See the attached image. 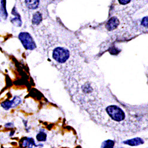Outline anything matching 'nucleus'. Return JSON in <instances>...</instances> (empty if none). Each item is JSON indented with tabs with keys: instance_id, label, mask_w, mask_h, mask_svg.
Instances as JSON below:
<instances>
[{
	"instance_id": "f3484780",
	"label": "nucleus",
	"mask_w": 148,
	"mask_h": 148,
	"mask_svg": "<svg viewBox=\"0 0 148 148\" xmlns=\"http://www.w3.org/2000/svg\"><path fill=\"white\" fill-rule=\"evenodd\" d=\"M120 148H123V147H120Z\"/></svg>"
},
{
	"instance_id": "0eeeda50",
	"label": "nucleus",
	"mask_w": 148,
	"mask_h": 148,
	"mask_svg": "<svg viewBox=\"0 0 148 148\" xmlns=\"http://www.w3.org/2000/svg\"><path fill=\"white\" fill-rule=\"evenodd\" d=\"M120 25V21L119 18L114 16L111 18L106 24V29L109 32H113L116 30Z\"/></svg>"
},
{
	"instance_id": "39448f33",
	"label": "nucleus",
	"mask_w": 148,
	"mask_h": 148,
	"mask_svg": "<svg viewBox=\"0 0 148 148\" xmlns=\"http://www.w3.org/2000/svg\"><path fill=\"white\" fill-rule=\"evenodd\" d=\"M20 146L21 148H42L43 147V144H36L34 139L30 137L22 138L20 142Z\"/></svg>"
},
{
	"instance_id": "f03ea898",
	"label": "nucleus",
	"mask_w": 148,
	"mask_h": 148,
	"mask_svg": "<svg viewBox=\"0 0 148 148\" xmlns=\"http://www.w3.org/2000/svg\"><path fill=\"white\" fill-rule=\"evenodd\" d=\"M110 118L114 121L121 122L126 119V114L124 111L117 105L108 106L106 109Z\"/></svg>"
},
{
	"instance_id": "20e7f679",
	"label": "nucleus",
	"mask_w": 148,
	"mask_h": 148,
	"mask_svg": "<svg viewBox=\"0 0 148 148\" xmlns=\"http://www.w3.org/2000/svg\"><path fill=\"white\" fill-rule=\"evenodd\" d=\"M22 102V99L20 97L15 95L11 100H6L1 103V108L5 110L9 111L12 108H14L18 106Z\"/></svg>"
},
{
	"instance_id": "423d86ee",
	"label": "nucleus",
	"mask_w": 148,
	"mask_h": 148,
	"mask_svg": "<svg viewBox=\"0 0 148 148\" xmlns=\"http://www.w3.org/2000/svg\"><path fill=\"white\" fill-rule=\"evenodd\" d=\"M11 14L14 17L10 18V21L11 23L13 24L14 26H16L17 27H21L23 24V21L21 20V16L17 10L16 7H14L13 9H12Z\"/></svg>"
},
{
	"instance_id": "dca6fc26",
	"label": "nucleus",
	"mask_w": 148,
	"mask_h": 148,
	"mask_svg": "<svg viewBox=\"0 0 148 148\" xmlns=\"http://www.w3.org/2000/svg\"><path fill=\"white\" fill-rule=\"evenodd\" d=\"M1 20V17H0V20Z\"/></svg>"
},
{
	"instance_id": "9d476101",
	"label": "nucleus",
	"mask_w": 148,
	"mask_h": 148,
	"mask_svg": "<svg viewBox=\"0 0 148 148\" xmlns=\"http://www.w3.org/2000/svg\"><path fill=\"white\" fill-rule=\"evenodd\" d=\"M40 0H24V3L26 7L31 10L38 8L40 5Z\"/></svg>"
},
{
	"instance_id": "4468645a",
	"label": "nucleus",
	"mask_w": 148,
	"mask_h": 148,
	"mask_svg": "<svg viewBox=\"0 0 148 148\" xmlns=\"http://www.w3.org/2000/svg\"><path fill=\"white\" fill-rule=\"evenodd\" d=\"M132 0H117L118 3L123 6H125V5H127L128 4H129Z\"/></svg>"
},
{
	"instance_id": "f257e3e1",
	"label": "nucleus",
	"mask_w": 148,
	"mask_h": 148,
	"mask_svg": "<svg viewBox=\"0 0 148 148\" xmlns=\"http://www.w3.org/2000/svg\"><path fill=\"white\" fill-rule=\"evenodd\" d=\"M71 55L68 48L63 46L55 47L52 52V58L58 65H64L69 60Z\"/></svg>"
},
{
	"instance_id": "f8f14e48",
	"label": "nucleus",
	"mask_w": 148,
	"mask_h": 148,
	"mask_svg": "<svg viewBox=\"0 0 148 148\" xmlns=\"http://www.w3.org/2000/svg\"><path fill=\"white\" fill-rule=\"evenodd\" d=\"M36 139L39 142H43L47 140V134L43 130H40L36 135Z\"/></svg>"
},
{
	"instance_id": "ddd939ff",
	"label": "nucleus",
	"mask_w": 148,
	"mask_h": 148,
	"mask_svg": "<svg viewBox=\"0 0 148 148\" xmlns=\"http://www.w3.org/2000/svg\"><path fill=\"white\" fill-rule=\"evenodd\" d=\"M115 145V142L113 140L108 139L104 141L101 146V148H113Z\"/></svg>"
},
{
	"instance_id": "9b49d317",
	"label": "nucleus",
	"mask_w": 148,
	"mask_h": 148,
	"mask_svg": "<svg viewBox=\"0 0 148 148\" xmlns=\"http://www.w3.org/2000/svg\"><path fill=\"white\" fill-rule=\"evenodd\" d=\"M43 20V16L41 12L36 11L33 14L32 23L33 25L37 26L40 24Z\"/></svg>"
},
{
	"instance_id": "6e6552de",
	"label": "nucleus",
	"mask_w": 148,
	"mask_h": 148,
	"mask_svg": "<svg viewBox=\"0 0 148 148\" xmlns=\"http://www.w3.org/2000/svg\"><path fill=\"white\" fill-rule=\"evenodd\" d=\"M0 17L4 20H6L8 17L7 10V0H0Z\"/></svg>"
},
{
	"instance_id": "2eb2a0df",
	"label": "nucleus",
	"mask_w": 148,
	"mask_h": 148,
	"mask_svg": "<svg viewBox=\"0 0 148 148\" xmlns=\"http://www.w3.org/2000/svg\"><path fill=\"white\" fill-rule=\"evenodd\" d=\"M4 127L5 129H13L14 127V123L13 122H8L5 123L4 125Z\"/></svg>"
},
{
	"instance_id": "1a4fd4ad",
	"label": "nucleus",
	"mask_w": 148,
	"mask_h": 148,
	"mask_svg": "<svg viewBox=\"0 0 148 148\" xmlns=\"http://www.w3.org/2000/svg\"><path fill=\"white\" fill-rule=\"evenodd\" d=\"M145 143V140L140 138H136L131 139L125 140L123 142V144L127 145L130 146H137L140 145H143Z\"/></svg>"
},
{
	"instance_id": "7ed1b4c3",
	"label": "nucleus",
	"mask_w": 148,
	"mask_h": 148,
	"mask_svg": "<svg viewBox=\"0 0 148 148\" xmlns=\"http://www.w3.org/2000/svg\"><path fill=\"white\" fill-rule=\"evenodd\" d=\"M18 38L23 47L27 51H33L36 49V43L32 36L27 32H21L18 35Z\"/></svg>"
}]
</instances>
